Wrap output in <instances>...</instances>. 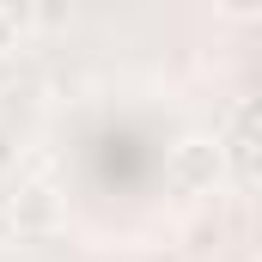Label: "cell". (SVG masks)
<instances>
[{"label": "cell", "instance_id": "obj_2", "mask_svg": "<svg viewBox=\"0 0 262 262\" xmlns=\"http://www.w3.org/2000/svg\"><path fill=\"white\" fill-rule=\"evenodd\" d=\"M220 152H226V171H238L250 183V171H256V104L232 110V134L220 140Z\"/></svg>", "mask_w": 262, "mask_h": 262}, {"label": "cell", "instance_id": "obj_1", "mask_svg": "<svg viewBox=\"0 0 262 262\" xmlns=\"http://www.w3.org/2000/svg\"><path fill=\"white\" fill-rule=\"evenodd\" d=\"M220 177H226V152L213 134H183L165 152V183L177 195H207V189H220Z\"/></svg>", "mask_w": 262, "mask_h": 262}, {"label": "cell", "instance_id": "obj_3", "mask_svg": "<svg viewBox=\"0 0 262 262\" xmlns=\"http://www.w3.org/2000/svg\"><path fill=\"white\" fill-rule=\"evenodd\" d=\"M55 220H61V195H55L49 183L18 189V201H12V226H18V232H55Z\"/></svg>", "mask_w": 262, "mask_h": 262}, {"label": "cell", "instance_id": "obj_4", "mask_svg": "<svg viewBox=\"0 0 262 262\" xmlns=\"http://www.w3.org/2000/svg\"><path fill=\"white\" fill-rule=\"evenodd\" d=\"M12 49H18V12H12V6H0V61H6Z\"/></svg>", "mask_w": 262, "mask_h": 262}, {"label": "cell", "instance_id": "obj_5", "mask_svg": "<svg viewBox=\"0 0 262 262\" xmlns=\"http://www.w3.org/2000/svg\"><path fill=\"white\" fill-rule=\"evenodd\" d=\"M0 146H6V140H0ZM0 165H6V152H0Z\"/></svg>", "mask_w": 262, "mask_h": 262}]
</instances>
